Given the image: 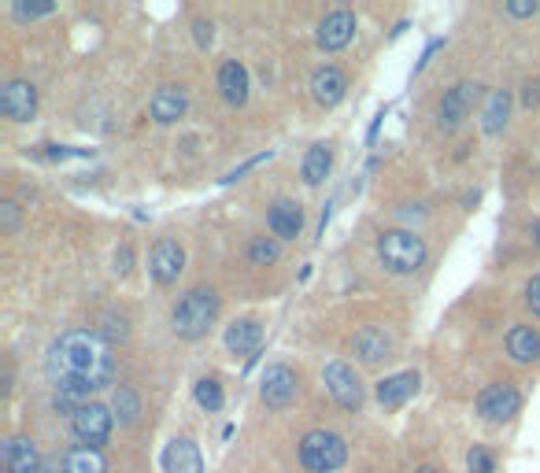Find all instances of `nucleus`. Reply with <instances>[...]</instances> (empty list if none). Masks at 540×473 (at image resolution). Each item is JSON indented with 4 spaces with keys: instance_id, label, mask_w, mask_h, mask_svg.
<instances>
[{
    "instance_id": "obj_1",
    "label": "nucleus",
    "mask_w": 540,
    "mask_h": 473,
    "mask_svg": "<svg viewBox=\"0 0 540 473\" xmlns=\"http://www.w3.org/2000/svg\"><path fill=\"white\" fill-rule=\"evenodd\" d=\"M45 374H49L52 389H56V407L63 411H78L89 403L93 392L111 385V348L104 344L100 333L89 329H67L63 337L49 344L45 355Z\"/></svg>"
},
{
    "instance_id": "obj_2",
    "label": "nucleus",
    "mask_w": 540,
    "mask_h": 473,
    "mask_svg": "<svg viewBox=\"0 0 540 473\" xmlns=\"http://www.w3.org/2000/svg\"><path fill=\"white\" fill-rule=\"evenodd\" d=\"M215 318H219V292L208 289V285H197V289H189L174 304V333L182 340H200L208 337V329L215 326Z\"/></svg>"
},
{
    "instance_id": "obj_3",
    "label": "nucleus",
    "mask_w": 540,
    "mask_h": 473,
    "mask_svg": "<svg viewBox=\"0 0 540 473\" xmlns=\"http://www.w3.org/2000/svg\"><path fill=\"white\" fill-rule=\"evenodd\" d=\"M378 255L393 274H415L426 263V241L411 230H385L378 237Z\"/></svg>"
},
{
    "instance_id": "obj_4",
    "label": "nucleus",
    "mask_w": 540,
    "mask_h": 473,
    "mask_svg": "<svg viewBox=\"0 0 540 473\" xmlns=\"http://www.w3.org/2000/svg\"><path fill=\"white\" fill-rule=\"evenodd\" d=\"M344 459H348V444H344L337 433H330V429H311V433L300 440V466H304L307 473L341 470Z\"/></svg>"
},
{
    "instance_id": "obj_5",
    "label": "nucleus",
    "mask_w": 540,
    "mask_h": 473,
    "mask_svg": "<svg viewBox=\"0 0 540 473\" xmlns=\"http://www.w3.org/2000/svg\"><path fill=\"white\" fill-rule=\"evenodd\" d=\"M322 385H326L330 400L337 403L341 411H359V407H363V381H359L356 370L348 363H341V359L326 363V370H322Z\"/></svg>"
},
{
    "instance_id": "obj_6",
    "label": "nucleus",
    "mask_w": 540,
    "mask_h": 473,
    "mask_svg": "<svg viewBox=\"0 0 540 473\" xmlns=\"http://www.w3.org/2000/svg\"><path fill=\"white\" fill-rule=\"evenodd\" d=\"M518 407H522V396H518V389L511 381H492L478 396V414L485 422H496V425L511 422L518 414Z\"/></svg>"
},
{
    "instance_id": "obj_7",
    "label": "nucleus",
    "mask_w": 540,
    "mask_h": 473,
    "mask_svg": "<svg viewBox=\"0 0 540 473\" xmlns=\"http://www.w3.org/2000/svg\"><path fill=\"white\" fill-rule=\"evenodd\" d=\"M71 429L82 444L100 448V444H108V437H111V411L104 403H93V400L82 403V407L71 414Z\"/></svg>"
},
{
    "instance_id": "obj_8",
    "label": "nucleus",
    "mask_w": 540,
    "mask_h": 473,
    "mask_svg": "<svg viewBox=\"0 0 540 473\" xmlns=\"http://www.w3.org/2000/svg\"><path fill=\"white\" fill-rule=\"evenodd\" d=\"M478 100H481L478 82H455L452 89L441 97V104H437V122H441L444 130H455L459 122L467 119L470 111L478 108Z\"/></svg>"
},
{
    "instance_id": "obj_9",
    "label": "nucleus",
    "mask_w": 540,
    "mask_h": 473,
    "mask_svg": "<svg viewBox=\"0 0 540 473\" xmlns=\"http://www.w3.org/2000/svg\"><path fill=\"white\" fill-rule=\"evenodd\" d=\"M296 392H300V381H296V374L289 370V366L285 363L267 366V374H263V381H259V396H263V403H267L270 411L289 407V403L296 400Z\"/></svg>"
},
{
    "instance_id": "obj_10",
    "label": "nucleus",
    "mask_w": 540,
    "mask_h": 473,
    "mask_svg": "<svg viewBox=\"0 0 540 473\" xmlns=\"http://www.w3.org/2000/svg\"><path fill=\"white\" fill-rule=\"evenodd\" d=\"M148 270H152V278L160 281V285H174L178 274L185 270L182 244L171 241V237H160V241L152 244V252H148Z\"/></svg>"
},
{
    "instance_id": "obj_11",
    "label": "nucleus",
    "mask_w": 540,
    "mask_h": 473,
    "mask_svg": "<svg viewBox=\"0 0 540 473\" xmlns=\"http://www.w3.org/2000/svg\"><path fill=\"white\" fill-rule=\"evenodd\" d=\"M0 111L12 122H30L37 115V89L23 78H12L0 89Z\"/></svg>"
},
{
    "instance_id": "obj_12",
    "label": "nucleus",
    "mask_w": 540,
    "mask_h": 473,
    "mask_svg": "<svg viewBox=\"0 0 540 473\" xmlns=\"http://www.w3.org/2000/svg\"><path fill=\"white\" fill-rule=\"evenodd\" d=\"M267 230L278 237V241H293V237H300V230H304V207L296 204V200H274L267 211Z\"/></svg>"
},
{
    "instance_id": "obj_13",
    "label": "nucleus",
    "mask_w": 540,
    "mask_h": 473,
    "mask_svg": "<svg viewBox=\"0 0 540 473\" xmlns=\"http://www.w3.org/2000/svg\"><path fill=\"white\" fill-rule=\"evenodd\" d=\"M344 93H348V78H344L341 67L326 63V67H319V71L311 74V97L319 100L322 108H337L344 100Z\"/></svg>"
},
{
    "instance_id": "obj_14",
    "label": "nucleus",
    "mask_w": 540,
    "mask_h": 473,
    "mask_svg": "<svg viewBox=\"0 0 540 473\" xmlns=\"http://www.w3.org/2000/svg\"><path fill=\"white\" fill-rule=\"evenodd\" d=\"M163 470L167 473H204V455H200L197 440L174 437L163 451Z\"/></svg>"
},
{
    "instance_id": "obj_15",
    "label": "nucleus",
    "mask_w": 540,
    "mask_h": 473,
    "mask_svg": "<svg viewBox=\"0 0 540 473\" xmlns=\"http://www.w3.org/2000/svg\"><path fill=\"white\" fill-rule=\"evenodd\" d=\"M356 37V15L344 12V8H337V12H330L326 19L319 23V45L326 52H337L344 49L348 41Z\"/></svg>"
},
{
    "instance_id": "obj_16",
    "label": "nucleus",
    "mask_w": 540,
    "mask_h": 473,
    "mask_svg": "<svg viewBox=\"0 0 540 473\" xmlns=\"http://www.w3.org/2000/svg\"><path fill=\"white\" fill-rule=\"evenodd\" d=\"M418 392V374L415 370H404V374H389L378 381V389H374V396H378L381 407H404L411 396Z\"/></svg>"
},
{
    "instance_id": "obj_17",
    "label": "nucleus",
    "mask_w": 540,
    "mask_h": 473,
    "mask_svg": "<svg viewBox=\"0 0 540 473\" xmlns=\"http://www.w3.org/2000/svg\"><path fill=\"white\" fill-rule=\"evenodd\" d=\"M185 108H189V97H185L182 85H160V89H156V97H152V104H148V115L167 126V122L182 119Z\"/></svg>"
},
{
    "instance_id": "obj_18",
    "label": "nucleus",
    "mask_w": 540,
    "mask_h": 473,
    "mask_svg": "<svg viewBox=\"0 0 540 473\" xmlns=\"http://www.w3.org/2000/svg\"><path fill=\"white\" fill-rule=\"evenodd\" d=\"M259 344H263V326L256 318H237L234 326L226 329V352L230 355H259Z\"/></svg>"
},
{
    "instance_id": "obj_19",
    "label": "nucleus",
    "mask_w": 540,
    "mask_h": 473,
    "mask_svg": "<svg viewBox=\"0 0 540 473\" xmlns=\"http://www.w3.org/2000/svg\"><path fill=\"white\" fill-rule=\"evenodd\" d=\"M352 352H356L363 363H381V359L393 355V337L381 326H367L352 337Z\"/></svg>"
},
{
    "instance_id": "obj_20",
    "label": "nucleus",
    "mask_w": 540,
    "mask_h": 473,
    "mask_svg": "<svg viewBox=\"0 0 540 473\" xmlns=\"http://www.w3.org/2000/svg\"><path fill=\"white\" fill-rule=\"evenodd\" d=\"M219 93L226 104H245L248 100V71H245V63H237V60H226L219 67Z\"/></svg>"
},
{
    "instance_id": "obj_21",
    "label": "nucleus",
    "mask_w": 540,
    "mask_h": 473,
    "mask_svg": "<svg viewBox=\"0 0 540 473\" xmlns=\"http://www.w3.org/2000/svg\"><path fill=\"white\" fill-rule=\"evenodd\" d=\"M4 470L8 473H37L41 470V459H37L34 440L12 437L4 444Z\"/></svg>"
},
{
    "instance_id": "obj_22",
    "label": "nucleus",
    "mask_w": 540,
    "mask_h": 473,
    "mask_svg": "<svg viewBox=\"0 0 540 473\" xmlns=\"http://www.w3.org/2000/svg\"><path fill=\"white\" fill-rule=\"evenodd\" d=\"M507 115H511V89H492L489 100H485V111H481V130L500 134L507 126Z\"/></svg>"
},
{
    "instance_id": "obj_23",
    "label": "nucleus",
    "mask_w": 540,
    "mask_h": 473,
    "mask_svg": "<svg viewBox=\"0 0 540 473\" xmlns=\"http://www.w3.org/2000/svg\"><path fill=\"white\" fill-rule=\"evenodd\" d=\"M507 355L515 359V363H533L540 355V333L533 326H515L507 333Z\"/></svg>"
},
{
    "instance_id": "obj_24",
    "label": "nucleus",
    "mask_w": 540,
    "mask_h": 473,
    "mask_svg": "<svg viewBox=\"0 0 540 473\" xmlns=\"http://www.w3.org/2000/svg\"><path fill=\"white\" fill-rule=\"evenodd\" d=\"M330 167H333V152L326 141H319V145L307 148L304 163H300V178H304L307 185H322L326 174H330Z\"/></svg>"
},
{
    "instance_id": "obj_25",
    "label": "nucleus",
    "mask_w": 540,
    "mask_h": 473,
    "mask_svg": "<svg viewBox=\"0 0 540 473\" xmlns=\"http://www.w3.org/2000/svg\"><path fill=\"white\" fill-rule=\"evenodd\" d=\"M63 473H108V459L100 455V448L78 444L63 455Z\"/></svg>"
},
{
    "instance_id": "obj_26",
    "label": "nucleus",
    "mask_w": 540,
    "mask_h": 473,
    "mask_svg": "<svg viewBox=\"0 0 540 473\" xmlns=\"http://www.w3.org/2000/svg\"><path fill=\"white\" fill-rule=\"evenodd\" d=\"M193 396H197V403L208 414L222 411V385H219V377H200L197 389H193Z\"/></svg>"
},
{
    "instance_id": "obj_27",
    "label": "nucleus",
    "mask_w": 540,
    "mask_h": 473,
    "mask_svg": "<svg viewBox=\"0 0 540 473\" xmlns=\"http://www.w3.org/2000/svg\"><path fill=\"white\" fill-rule=\"evenodd\" d=\"M248 259L259 263V267L274 263V259H278V237H252V244H248Z\"/></svg>"
},
{
    "instance_id": "obj_28",
    "label": "nucleus",
    "mask_w": 540,
    "mask_h": 473,
    "mask_svg": "<svg viewBox=\"0 0 540 473\" xmlns=\"http://www.w3.org/2000/svg\"><path fill=\"white\" fill-rule=\"evenodd\" d=\"M115 411H119V418H123L126 425L137 422V414H141V400H137V392L126 389V385H119V392H115Z\"/></svg>"
},
{
    "instance_id": "obj_29",
    "label": "nucleus",
    "mask_w": 540,
    "mask_h": 473,
    "mask_svg": "<svg viewBox=\"0 0 540 473\" xmlns=\"http://www.w3.org/2000/svg\"><path fill=\"white\" fill-rule=\"evenodd\" d=\"M467 470L470 473H492V470H496V459H492L485 448H478V444H474V448L467 451Z\"/></svg>"
},
{
    "instance_id": "obj_30",
    "label": "nucleus",
    "mask_w": 540,
    "mask_h": 473,
    "mask_svg": "<svg viewBox=\"0 0 540 473\" xmlns=\"http://www.w3.org/2000/svg\"><path fill=\"white\" fill-rule=\"evenodd\" d=\"M540 104V78H529L526 85H522V108H537Z\"/></svg>"
},
{
    "instance_id": "obj_31",
    "label": "nucleus",
    "mask_w": 540,
    "mask_h": 473,
    "mask_svg": "<svg viewBox=\"0 0 540 473\" xmlns=\"http://www.w3.org/2000/svg\"><path fill=\"white\" fill-rule=\"evenodd\" d=\"M507 15H515V19H529V15H537V0H518V4H504Z\"/></svg>"
},
{
    "instance_id": "obj_32",
    "label": "nucleus",
    "mask_w": 540,
    "mask_h": 473,
    "mask_svg": "<svg viewBox=\"0 0 540 473\" xmlns=\"http://www.w3.org/2000/svg\"><path fill=\"white\" fill-rule=\"evenodd\" d=\"M526 304H529V311L540 318V274L526 285Z\"/></svg>"
},
{
    "instance_id": "obj_33",
    "label": "nucleus",
    "mask_w": 540,
    "mask_h": 473,
    "mask_svg": "<svg viewBox=\"0 0 540 473\" xmlns=\"http://www.w3.org/2000/svg\"><path fill=\"white\" fill-rule=\"evenodd\" d=\"M263 159H270V152H263V156H256V159H248L245 167H237V170H230V174H226V178H222V182L230 185V182H237V178H245L248 170H252V167H259V163H263Z\"/></svg>"
},
{
    "instance_id": "obj_34",
    "label": "nucleus",
    "mask_w": 540,
    "mask_h": 473,
    "mask_svg": "<svg viewBox=\"0 0 540 473\" xmlns=\"http://www.w3.org/2000/svg\"><path fill=\"white\" fill-rule=\"evenodd\" d=\"M130 263H134V252H130V244H123L115 252V274H130Z\"/></svg>"
},
{
    "instance_id": "obj_35",
    "label": "nucleus",
    "mask_w": 540,
    "mask_h": 473,
    "mask_svg": "<svg viewBox=\"0 0 540 473\" xmlns=\"http://www.w3.org/2000/svg\"><path fill=\"white\" fill-rule=\"evenodd\" d=\"M56 8H26V4H15V19H41V15H52Z\"/></svg>"
},
{
    "instance_id": "obj_36",
    "label": "nucleus",
    "mask_w": 540,
    "mask_h": 473,
    "mask_svg": "<svg viewBox=\"0 0 540 473\" xmlns=\"http://www.w3.org/2000/svg\"><path fill=\"white\" fill-rule=\"evenodd\" d=\"M193 30H197V45H200V49H208V45H211V37H215V34H211L215 26L204 23V19H197V23H193Z\"/></svg>"
},
{
    "instance_id": "obj_37",
    "label": "nucleus",
    "mask_w": 540,
    "mask_h": 473,
    "mask_svg": "<svg viewBox=\"0 0 540 473\" xmlns=\"http://www.w3.org/2000/svg\"><path fill=\"white\" fill-rule=\"evenodd\" d=\"M4 226L15 230V204H4Z\"/></svg>"
},
{
    "instance_id": "obj_38",
    "label": "nucleus",
    "mask_w": 540,
    "mask_h": 473,
    "mask_svg": "<svg viewBox=\"0 0 540 473\" xmlns=\"http://www.w3.org/2000/svg\"><path fill=\"white\" fill-rule=\"evenodd\" d=\"M529 233H533V244L540 248V222H533V230H529Z\"/></svg>"
},
{
    "instance_id": "obj_39",
    "label": "nucleus",
    "mask_w": 540,
    "mask_h": 473,
    "mask_svg": "<svg viewBox=\"0 0 540 473\" xmlns=\"http://www.w3.org/2000/svg\"><path fill=\"white\" fill-rule=\"evenodd\" d=\"M415 473H441L437 466H422V470H415Z\"/></svg>"
}]
</instances>
